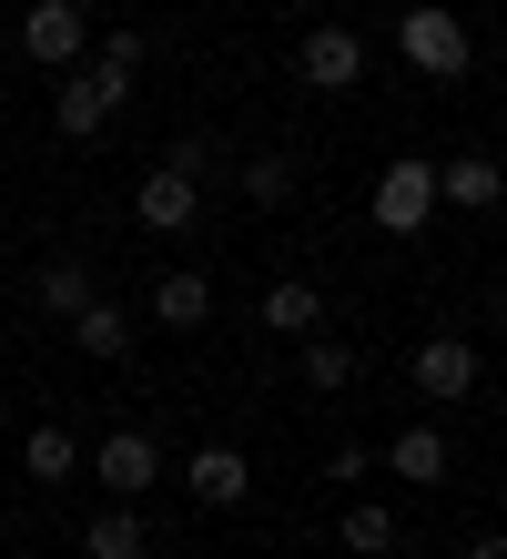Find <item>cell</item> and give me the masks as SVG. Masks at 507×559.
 <instances>
[{
  "mask_svg": "<svg viewBox=\"0 0 507 559\" xmlns=\"http://www.w3.org/2000/svg\"><path fill=\"white\" fill-rule=\"evenodd\" d=\"M396 41H406V61H417L426 82H457V72H467V21L436 11V0H417V11L396 21Z\"/></svg>",
  "mask_w": 507,
  "mask_h": 559,
  "instance_id": "obj_1",
  "label": "cell"
},
{
  "mask_svg": "<svg viewBox=\"0 0 507 559\" xmlns=\"http://www.w3.org/2000/svg\"><path fill=\"white\" fill-rule=\"evenodd\" d=\"M82 41H92L82 0H31V11H21V51L41 61V72H72V61H82Z\"/></svg>",
  "mask_w": 507,
  "mask_h": 559,
  "instance_id": "obj_2",
  "label": "cell"
},
{
  "mask_svg": "<svg viewBox=\"0 0 507 559\" xmlns=\"http://www.w3.org/2000/svg\"><path fill=\"white\" fill-rule=\"evenodd\" d=\"M417 397H426V407L478 397V346H467V336H426V346H417Z\"/></svg>",
  "mask_w": 507,
  "mask_h": 559,
  "instance_id": "obj_3",
  "label": "cell"
},
{
  "mask_svg": "<svg viewBox=\"0 0 507 559\" xmlns=\"http://www.w3.org/2000/svg\"><path fill=\"white\" fill-rule=\"evenodd\" d=\"M92 478L112 488V499H132V488H153V478H162V448L143 438V427H112V438L92 448Z\"/></svg>",
  "mask_w": 507,
  "mask_h": 559,
  "instance_id": "obj_4",
  "label": "cell"
},
{
  "mask_svg": "<svg viewBox=\"0 0 507 559\" xmlns=\"http://www.w3.org/2000/svg\"><path fill=\"white\" fill-rule=\"evenodd\" d=\"M294 72L315 82V92H355V82H365V41H355V31H304Z\"/></svg>",
  "mask_w": 507,
  "mask_h": 559,
  "instance_id": "obj_5",
  "label": "cell"
},
{
  "mask_svg": "<svg viewBox=\"0 0 507 559\" xmlns=\"http://www.w3.org/2000/svg\"><path fill=\"white\" fill-rule=\"evenodd\" d=\"M436 204V163H386V183H376V224L386 235H417Z\"/></svg>",
  "mask_w": 507,
  "mask_h": 559,
  "instance_id": "obj_6",
  "label": "cell"
},
{
  "mask_svg": "<svg viewBox=\"0 0 507 559\" xmlns=\"http://www.w3.org/2000/svg\"><path fill=\"white\" fill-rule=\"evenodd\" d=\"M193 204H203V174H183V163L162 153L153 174H143V224H153V235H183V224H193Z\"/></svg>",
  "mask_w": 507,
  "mask_h": 559,
  "instance_id": "obj_7",
  "label": "cell"
},
{
  "mask_svg": "<svg viewBox=\"0 0 507 559\" xmlns=\"http://www.w3.org/2000/svg\"><path fill=\"white\" fill-rule=\"evenodd\" d=\"M193 499L203 509H233V499H244V488H254V468H244V448H193Z\"/></svg>",
  "mask_w": 507,
  "mask_h": 559,
  "instance_id": "obj_8",
  "label": "cell"
},
{
  "mask_svg": "<svg viewBox=\"0 0 507 559\" xmlns=\"http://www.w3.org/2000/svg\"><path fill=\"white\" fill-rule=\"evenodd\" d=\"M153 316H162V325H173V336H193V325H203V316H214V285H203L193 265H173V275H162V285H153Z\"/></svg>",
  "mask_w": 507,
  "mask_h": 559,
  "instance_id": "obj_9",
  "label": "cell"
},
{
  "mask_svg": "<svg viewBox=\"0 0 507 559\" xmlns=\"http://www.w3.org/2000/svg\"><path fill=\"white\" fill-rule=\"evenodd\" d=\"M386 468L406 488H436V478H447V427H406V438L386 448Z\"/></svg>",
  "mask_w": 507,
  "mask_h": 559,
  "instance_id": "obj_10",
  "label": "cell"
},
{
  "mask_svg": "<svg viewBox=\"0 0 507 559\" xmlns=\"http://www.w3.org/2000/svg\"><path fill=\"white\" fill-rule=\"evenodd\" d=\"M436 193H447V204H467V214H487V204H497V163H487V153L436 163Z\"/></svg>",
  "mask_w": 507,
  "mask_h": 559,
  "instance_id": "obj_11",
  "label": "cell"
},
{
  "mask_svg": "<svg viewBox=\"0 0 507 559\" xmlns=\"http://www.w3.org/2000/svg\"><path fill=\"white\" fill-rule=\"evenodd\" d=\"M21 468L41 478V488H61V478L82 468V448H72V427H31V438H21Z\"/></svg>",
  "mask_w": 507,
  "mask_h": 559,
  "instance_id": "obj_12",
  "label": "cell"
},
{
  "mask_svg": "<svg viewBox=\"0 0 507 559\" xmlns=\"http://www.w3.org/2000/svg\"><path fill=\"white\" fill-rule=\"evenodd\" d=\"M92 306V265H82V254H51V265H41V316H82Z\"/></svg>",
  "mask_w": 507,
  "mask_h": 559,
  "instance_id": "obj_13",
  "label": "cell"
},
{
  "mask_svg": "<svg viewBox=\"0 0 507 559\" xmlns=\"http://www.w3.org/2000/svg\"><path fill=\"white\" fill-rule=\"evenodd\" d=\"M82 549H92V559H143V519H132V499L101 509L92 530H82Z\"/></svg>",
  "mask_w": 507,
  "mask_h": 559,
  "instance_id": "obj_14",
  "label": "cell"
},
{
  "mask_svg": "<svg viewBox=\"0 0 507 559\" xmlns=\"http://www.w3.org/2000/svg\"><path fill=\"white\" fill-rule=\"evenodd\" d=\"M72 346H82V356H101V367H112V356H132L122 306H82V316H72Z\"/></svg>",
  "mask_w": 507,
  "mask_h": 559,
  "instance_id": "obj_15",
  "label": "cell"
},
{
  "mask_svg": "<svg viewBox=\"0 0 507 559\" xmlns=\"http://www.w3.org/2000/svg\"><path fill=\"white\" fill-rule=\"evenodd\" d=\"M346 559H396V509L355 499V509H346Z\"/></svg>",
  "mask_w": 507,
  "mask_h": 559,
  "instance_id": "obj_16",
  "label": "cell"
},
{
  "mask_svg": "<svg viewBox=\"0 0 507 559\" xmlns=\"http://www.w3.org/2000/svg\"><path fill=\"white\" fill-rule=\"evenodd\" d=\"M304 386H315V397L355 386V346H346V336H304Z\"/></svg>",
  "mask_w": 507,
  "mask_h": 559,
  "instance_id": "obj_17",
  "label": "cell"
},
{
  "mask_svg": "<svg viewBox=\"0 0 507 559\" xmlns=\"http://www.w3.org/2000/svg\"><path fill=\"white\" fill-rule=\"evenodd\" d=\"M315 316H325L315 285H275V295H264V325H275V336H315Z\"/></svg>",
  "mask_w": 507,
  "mask_h": 559,
  "instance_id": "obj_18",
  "label": "cell"
},
{
  "mask_svg": "<svg viewBox=\"0 0 507 559\" xmlns=\"http://www.w3.org/2000/svg\"><path fill=\"white\" fill-rule=\"evenodd\" d=\"M51 112H61V133H72V143H92V133H101V103H92V82H61V92H51Z\"/></svg>",
  "mask_w": 507,
  "mask_h": 559,
  "instance_id": "obj_19",
  "label": "cell"
},
{
  "mask_svg": "<svg viewBox=\"0 0 507 559\" xmlns=\"http://www.w3.org/2000/svg\"><path fill=\"white\" fill-rule=\"evenodd\" d=\"M244 193H254V204H285V193H294V163H285V153L244 163Z\"/></svg>",
  "mask_w": 507,
  "mask_h": 559,
  "instance_id": "obj_20",
  "label": "cell"
},
{
  "mask_svg": "<svg viewBox=\"0 0 507 559\" xmlns=\"http://www.w3.org/2000/svg\"><path fill=\"white\" fill-rule=\"evenodd\" d=\"M467 559H507V549H497V539H478V549H467Z\"/></svg>",
  "mask_w": 507,
  "mask_h": 559,
  "instance_id": "obj_21",
  "label": "cell"
},
{
  "mask_svg": "<svg viewBox=\"0 0 507 559\" xmlns=\"http://www.w3.org/2000/svg\"><path fill=\"white\" fill-rule=\"evenodd\" d=\"M285 11H294V0H285Z\"/></svg>",
  "mask_w": 507,
  "mask_h": 559,
  "instance_id": "obj_22",
  "label": "cell"
}]
</instances>
